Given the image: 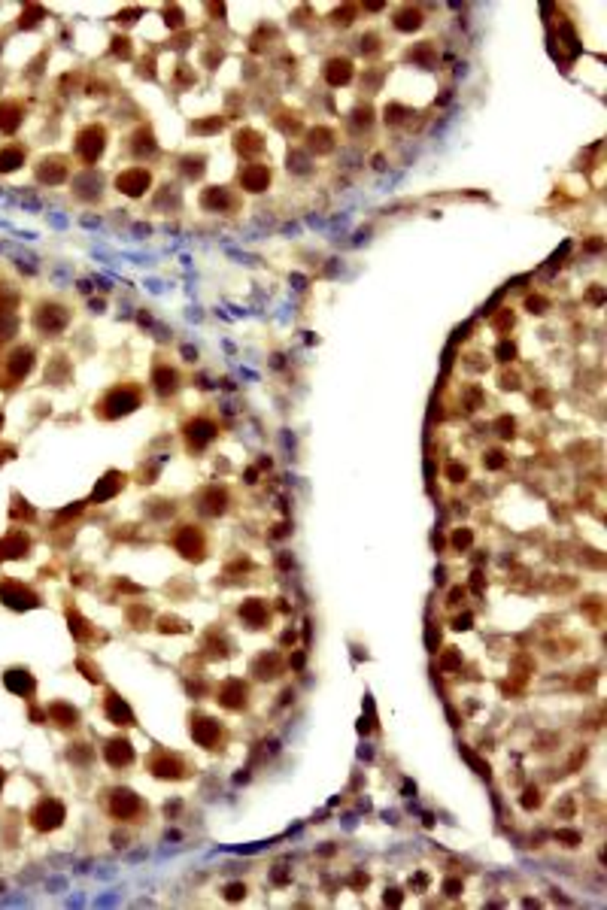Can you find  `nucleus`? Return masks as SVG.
Returning a JSON list of instances; mask_svg holds the SVG:
<instances>
[{
  "instance_id": "obj_1",
  "label": "nucleus",
  "mask_w": 607,
  "mask_h": 910,
  "mask_svg": "<svg viewBox=\"0 0 607 910\" xmlns=\"http://www.w3.org/2000/svg\"><path fill=\"white\" fill-rule=\"evenodd\" d=\"M30 826H34L37 831H52V829H58L61 826V819H64V807L58 804L55 798H42L40 804L30 810Z\"/></svg>"
},
{
  "instance_id": "obj_2",
  "label": "nucleus",
  "mask_w": 607,
  "mask_h": 910,
  "mask_svg": "<svg viewBox=\"0 0 607 910\" xmlns=\"http://www.w3.org/2000/svg\"><path fill=\"white\" fill-rule=\"evenodd\" d=\"M0 598H4L6 607H16V610H25V607H37L40 598L30 592V588L18 586V583H0Z\"/></svg>"
},
{
  "instance_id": "obj_3",
  "label": "nucleus",
  "mask_w": 607,
  "mask_h": 910,
  "mask_svg": "<svg viewBox=\"0 0 607 910\" xmlns=\"http://www.w3.org/2000/svg\"><path fill=\"white\" fill-rule=\"evenodd\" d=\"M34 325L40 331H46V334H55V331L67 325V313H64V307H58V304H42L34 316Z\"/></svg>"
},
{
  "instance_id": "obj_4",
  "label": "nucleus",
  "mask_w": 607,
  "mask_h": 910,
  "mask_svg": "<svg viewBox=\"0 0 607 910\" xmlns=\"http://www.w3.org/2000/svg\"><path fill=\"white\" fill-rule=\"evenodd\" d=\"M30 368H34V349H28V346H18L13 356L6 358V370H9V377L13 380L28 377Z\"/></svg>"
},
{
  "instance_id": "obj_5",
  "label": "nucleus",
  "mask_w": 607,
  "mask_h": 910,
  "mask_svg": "<svg viewBox=\"0 0 607 910\" xmlns=\"http://www.w3.org/2000/svg\"><path fill=\"white\" fill-rule=\"evenodd\" d=\"M79 152H82V158H85V161H94V158H98L101 155V131H98V127H89V131H82L79 134Z\"/></svg>"
},
{
  "instance_id": "obj_6",
  "label": "nucleus",
  "mask_w": 607,
  "mask_h": 910,
  "mask_svg": "<svg viewBox=\"0 0 607 910\" xmlns=\"http://www.w3.org/2000/svg\"><path fill=\"white\" fill-rule=\"evenodd\" d=\"M4 683H6V689H13L16 695H30V692H34V680H30V673L21 671V668L6 671V673H4Z\"/></svg>"
},
{
  "instance_id": "obj_7",
  "label": "nucleus",
  "mask_w": 607,
  "mask_h": 910,
  "mask_svg": "<svg viewBox=\"0 0 607 910\" xmlns=\"http://www.w3.org/2000/svg\"><path fill=\"white\" fill-rule=\"evenodd\" d=\"M28 546H30V540L25 538V534L13 531L4 543H0V559H18V555H25V552H28Z\"/></svg>"
},
{
  "instance_id": "obj_8",
  "label": "nucleus",
  "mask_w": 607,
  "mask_h": 910,
  "mask_svg": "<svg viewBox=\"0 0 607 910\" xmlns=\"http://www.w3.org/2000/svg\"><path fill=\"white\" fill-rule=\"evenodd\" d=\"M106 762H110L113 768L127 765L131 762V744L127 741H113L110 746H106Z\"/></svg>"
},
{
  "instance_id": "obj_9",
  "label": "nucleus",
  "mask_w": 607,
  "mask_h": 910,
  "mask_svg": "<svg viewBox=\"0 0 607 910\" xmlns=\"http://www.w3.org/2000/svg\"><path fill=\"white\" fill-rule=\"evenodd\" d=\"M25 161V152H21L18 146H9L0 152V174H13V170Z\"/></svg>"
},
{
  "instance_id": "obj_10",
  "label": "nucleus",
  "mask_w": 607,
  "mask_h": 910,
  "mask_svg": "<svg viewBox=\"0 0 607 910\" xmlns=\"http://www.w3.org/2000/svg\"><path fill=\"white\" fill-rule=\"evenodd\" d=\"M18 122H21V115H18V106L16 103H4V106H0V131H16V127H18Z\"/></svg>"
},
{
  "instance_id": "obj_11",
  "label": "nucleus",
  "mask_w": 607,
  "mask_h": 910,
  "mask_svg": "<svg viewBox=\"0 0 607 910\" xmlns=\"http://www.w3.org/2000/svg\"><path fill=\"white\" fill-rule=\"evenodd\" d=\"M37 176H40L42 182H61V179H64V167H61L58 158H52V161H42V164H40Z\"/></svg>"
},
{
  "instance_id": "obj_12",
  "label": "nucleus",
  "mask_w": 607,
  "mask_h": 910,
  "mask_svg": "<svg viewBox=\"0 0 607 910\" xmlns=\"http://www.w3.org/2000/svg\"><path fill=\"white\" fill-rule=\"evenodd\" d=\"M49 716H52V720H55L58 725H76V720H79L76 710L67 707V704H52V707H49Z\"/></svg>"
},
{
  "instance_id": "obj_13",
  "label": "nucleus",
  "mask_w": 607,
  "mask_h": 910,
  "mask_svg": "<svg viewBox=\"0 0 607 910\" xmlns=\"http://www.w3.org/2000/svg\"><path fill=\"white\" fill-rule=\"evenodd\" d=\"M119 795H122V798L113 801V813H115V817H127L131 810H137V798L131 795V792H119Z\"/></svg>"
},
{
  "instance_id": "obj_14",
  "label": "nucleus",
  "mask_w": 607,
  "mask_h": 910,
  "mask_svg": "<svg viewBox=\"0 0 607 910\" xmlns=\"http://www.w3.org/2000/svg\"><path fill=\"white\" fill-rule=\"evenodd\" d=\"M122 716H125L127 722H131V716H127V710H125L122 698H115V695H113V698H110V720H115V722L122 725Z\"/></svg>"
},
{
  "instance_id": "obj_15",
  "label": "nucleus",
  "mask_w": 607,
  "mask_h": 910,
  "mask_svg": "<svg viewBox=\"0 0 607 910\" xmlns=\"http://www.w3.org/2000/svg\"><path fill=\"white\" fill-rule=\"evenodd\" d=\"M4 777H6V774H4V768H0V789H4Z\"/></svg>"
},
{
  "instance_id": "obj_16",
  "label": "nucleus",
  "mask_w": 607,
  "mask_h": 910,
  "mask_svg": "<svg viewBox=\"0 0 607 910\" xmlns=\"http://www.w3.org/2000/svg\"><path fill=\"white\" fill-rule=\"evenodd\" d=\"M0 425H4V419H0Z\"/></svg>"
}]
</instances>
